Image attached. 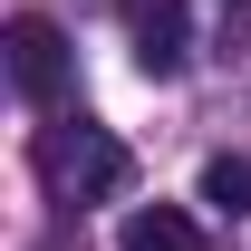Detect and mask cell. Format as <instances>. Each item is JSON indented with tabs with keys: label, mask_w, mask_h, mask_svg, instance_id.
Listing matches in <instances>:
<instances>
[{
	"label": "cell",
	"mask_w": 251,
	"mask_h": 251,
	"mask_svg": "<svg viewBox=\"0 0 251 251\" xmlns=\"http://www.w3.org/2000/svg\"><path fill=\"white\" fill-rule=\"evenodd\" d=\"M39 174H49V193H58V203H116V193L135 184V155H126L106 126L68 116V126H49V135H39Z\"/></svg>",
	"instance_id": "1"
},
{
	"label": "cell",
	"mask_w": 251,
	"mask_h": 251,
	"mask_svg": "<svg viewBox=\"0 0 251 251\" xmlns=\"http://www.w3.org/2000/svg\"><path fill=\"white\" fill-rule=\"evenodd\" d=\"M116 20H126V49H135L145 77H184V68H193V20H184V0H116Z\"/></svg>",
	"instance_id": "2"
},
{
	"label": "cell",
	"mask_w": 251,
	"mask_h": 251,
	"mask_svg": "<svg viewBox=\"0 0 251 251\" xmlns=\"http://www.w3.org/2000/svg\"><path fill=\"white\" fill-rule=\"evenodd\" d=\"M10 87L29 97V106H58L68 97V39L49 10H20L10 20Z\"/></svg>",
	"instance_id": "3"
},
{
	"label": "cell",
	"mask_w": 251,
	"mask_h": 251,
	"mask_svg": "<svg viewBox=\"0 0 251 251\" xmlns=\"http://www.w3.org/2000/svg\"><path fill=\"white\" fill-rule=\"evenodd\" d=\"M116 251H203V232H193V222L174 213V203H145V213H126Z\"/></svg>",
	"instance_id": "4"
},
{
	"label": "cell",
	"mask_w": 251,
	"mask_h": 251,
	"mask_svg": "<svg viewBox=\"0 0 251 251\" xmlns=\"http://www.w3.org/2000/svg\"><path fill=\"white\" fill-rule=\"evenodd\" d=\"M203 203L213 213H251V155H213L203 164Z\"/></svg>",
	"instance_id": "5"
}]
</instances>
